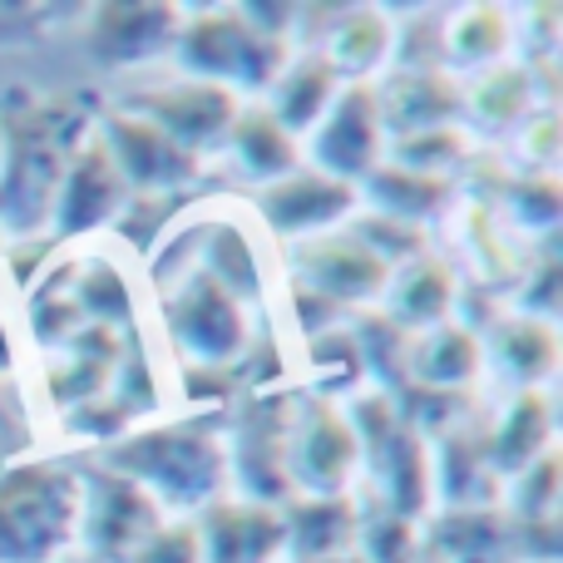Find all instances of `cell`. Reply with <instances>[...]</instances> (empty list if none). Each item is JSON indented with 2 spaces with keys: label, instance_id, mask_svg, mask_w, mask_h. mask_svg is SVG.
Masks as SVG:
<instances>
[{
  "label": "cell",
  "instance_id": "cell-21",
  "mask_svg": "<svg viewBox=\"0 0 563 563\" xmlns=\"http://www.w3.org/2000/svg\"><path fill=\"white\" fill-rule=\"evenodd\" d=\"M426 371L435 380H465L475 371V341L450 331V336H435L430 341V356H426Z\"/></svg>",
  "mask_w": 563,
  "mask_h": 563
},
{
  "label": "cell",
  "instance_id": "cell-13",
  "mask_svg": "<svg viewBox=\"0 0 563 563\" xmlns=\"http://www.w3.org/2000/svg\"><path fill=\"white\" fill-rule=\"evenodd\" d=\"M351 470V435L336 416H311V435L301 445V475L311 485H336Z\"/></svg>",
  "mask_w": 563,
  "mask_h": 563
},
{
  "label": "cell",
  "instance_id": "cell-7",
  "mask_svg": "<svg viewBox=\"0 0 563 563\" xmlns=\"http://www.w3.org/2000/svg\"><path fill=\"white\" fill-rule=\"evenodd\" d=\"M148 114L158 119L154 129H164L168 139H198L208 134V129H218L228 114H233V104H228L223 89H208V85H194V89H168V95H154L148 99Z\"/></svg>",
  "mask_w": 563,
  "mask_h": 563
},
{
  "label": "cell",
  "instance_id": "cell-25",
  "mask_svg": "<svg viewBox=\"0 0 563 563\" xmlns=\"http://www.w3.org/2000/svg\"><path fill=\"white\" fill-rule=\"evenodd\" d=\"M479 40H485L489 55L505 45V20H499L495 10H475V15L455 30V49H460V55H479Z\"/></svg>",
  "mask_w": 563,
  "mask_h": 563
},
{
  "label": "cell",
  "instance_id": "cell-12",
  "mask_svg": "<svg viewBox=\"0 0 563 563\" xmlns=\"http://www.w3.org/2000/svg\"><path fill=\"white\" fill-rule=\"evenodd\" d=\"M99 20H114V25H99V35L114 40V45H104L114 59L124 55H144V49H154L158 40L174 30V15L168 10H154V5H134V10H99Z\"/></svg>",
  "mask_w": 563,
  "mask_h": 563
},
{
  "label": "cell",
  "instance_id": "cell-5",
  "mask_svg": "<svg viewBox=\"0 0 563 563\" xmlns=\"http://www.w3.org/2000/svg\"><path fill=\"white\" fill-rule=\"evenodd\" d=\"M178 331H184V341L194 351H203V356H228V351H238V307L233 297H228L218 282H198L194 297H184V311H178Z\"/></svg>",
  "mask_w": 563,
  "mask_h": 563
},
{
  "label": "cell",
  "instance_id": "cell-9",
  "mask_svg": "<svg viewBox=\"0 0 563 563\" xmlns=\"http://www.w3.org/2000/svg\"><path fill=\"white\" fill-rule=\"evenodd\" d=\"M346 203H351V194L336 178H291V184H277L267 194V213L282 228H317L331 213H341Z\"/></svg>",
  "mask_w": 563,
  "mask_h": 563
},
{
  "label": "cell",
  "instance_id": "cell-15",
  "mask_svg": "<svg viewBox=\"0 0 563 563\" xmlns=\"http://www.w3.org/2000/svg\"><path fill=\"white\" fill-rule=\"evenodd\" d=\"M327 95H331V65L311 59V65L291 69L282 79V119L287 124H311V119L327 109Z\"/></svg>",
  "mask_w": 563,
  "mask_h": 563
},
{
  "label": "cell",
  "instance_id": "cell-14",
  "mask_svg": "<svg viewBox=\"0 0 563 563\" xmlns=\"http://www.w3.org/2000/svg\"><path fill=\"white\" fill-rule=\"evenodd\" d=\"M119 198V178L114 168L104 164V158H89V164L75 168V178H69V198H65V223L69 228H85L95 223L99 213H104L109 203Z\"/></svg>",
  "mask_w": 563,
  "mask_h": 563
},
{
  "label": "cell",
  "instance_id": "cell-26",
  "mask_svg": "<svg viewBox=\"0 0 563 563\" xmlns=\"http://www.w3.org/2000/svg\"><path fill=\"white\" fill-rule=\"evenodd\" d=\"M321 563H361V559H336V554H331V559H321Z\"/></svg>",
  "mask_w": 563,
  "mask_h": 563
},
{
  "label": "cell",
  "instance_id": "cell-22",
  "mask_svg": "<svg viewBox=\"0 0 563 563\" xmlns=\"http://www.w3.org/2000/svg\"><path fill=\"white\" fill-rule=\"evenodd\" d=\"M124 563H203V549L188 529H164V534H148Z\"/></svg>",
  "mask_w": 563,
  "mask_h": 563
},
{
  "label": "cell",
  "instance_id": "cell-6",
  "mask_svg": "<svg viewBox=\"0 0 563 563\" xmlns=\"http://www.w3.org/2000/svg\"><path fill=\"white\" fill-rule=\"evenodd\" d=\"M114 139H119V158H124V168L139 184H174V178H184L188 168H194V158L178 148V139H168L164 129H154V124H129V119H119Z\"/></svg>",
  "mask_w": 563,
  "mask_h": 563
},
{
  "label": "cell",
  "instance_id": "cell-17",
  "mask_svg": "<svg viewBox=\"0 0 563 563\" xmlns=\"http://www.w3.org/2000/svg\"><path fill=\"white\" fill-rule=\"evenodd\" d=\"M346 534H351V509L336 505V499H331V505L321 499V505H311L297 515V549L301 554H321V549H327V559H331V549H336Z\"/></svg>",
  "mask_w": 563,
  "mask_h": 563
},
{
  "label": "cell",
  "instance_id": "cell-8",
  "mask_svg": "<svg viewBox=\"0 0 563 563\" xmlns=\"http://www.w3.org/2000/svg\"><path fill=\"white\" fill-rule=\"evenodd\" d=\"M188 59L198 69H238V75H257V35L228 15L198 20L188 30Z\"/></svg>",
  "mask_w": 563,
  "mask_h": 563
},
{
  "label": "cell",
  "instance_id": "cell-1",
  "mask_svg": "<svg viewBox=\"0 0 563 563\" xmlns=\"http://www.w3.org/2000/svg\"><path fill=\"white\" fill-rule=\"evenodd\" d=\"M75 495L55 470H20L0 479V563H35L65 544Z\"/></svg>",
  "mask_w": 563,
  "mask_h": 563
},
{
  "label": "cell",
  "instance_id": "cell-19",
  "mask_svg": "<svg viewBox=\"0 0 563 563\" xmlns=\"http://www.w3.org/2000/svg\"><path fill=\"white\" fill-rule=\"evenodd\" d=\"M445 301H450L445 267H416V273L400 282V311H406V317H416V321L440 317V311H445Z\"/></svg>",
  "mask_w": 563,
  "mask_h": 563
},
{
  "label": "cell",
  "instance_id": "cell-4",
  "mask_svg": "<svg viewBox=\"0 0 563 563\" xmlns=\"http://www.w3.org/2000/svg\"><path fill=\"white\" fill-rule=\"evenodd\" d=\"M371 154H376V99L366 89H351L321 124L317 158L331 164L336 174H361L371 164Z\"/></svg>",
  "mask_w": 563,
  "mask_h": 563
},
{
  "label": "cell",
  "instance_id": "cell-16",
  "mask_svg": "<svg viewBox=\"0 0 563 563\" xmlns=\"http://www.w3.org/2000/svg\"><path fill=\"white\" fill-rule=\"evenodd\" d=\"M238 144H243V158L257 168V174H282L291 164V139L277 119L267 114H247L238 124Z\"/></svg>",
  "mask_w": 563,
  "mask_h": 563
},
{
  "label": "cell",
  "instance_id": "cell-20",
  "mask_svg": "<svg viewBox=\"0 0 563 563\" xmlns=\"http://www.w3.org/2000/svg\"><path fill=\"white\" fill-rule=\"evenodd\" d=\"M505 351H509V361H515L525 376H544V371L554 366V336H549L544 327H534V321L509 327L505 331Z\"/></svg>",
  "mask_w": 563,
  "mask_h": 563
},
{
  "label": "cell",
  "instance_id": "cell-3",
  "mask_svg": "<svg viewBox=\"0 0 563 563\" xmlns=\"http://www.w3.org/2000/svg\"><path fill=\"white\" fill-rule=\"evenodd\" d=\"M287 539V525L263 505H223L203 525V559L208 563H267Z\"/></svg>",
  "mask_w": 563,
  "mask_h": 563
},
{
  "label": "cell",
  "instance_id": "cell-23",
  "mask_svg": "<svg viewBox=\"0 0 563 563\" xmlns=\"http://www.w3.org/2000/svg\"><path fill=\"white\" fill-rule=\"evenodd\" d=\"M544 430H549V420H544V400H539V396L519 400L515 420H509V430H505V445H499V455L525 460L529 450H534L539 440H544Z\"/></svg>",
  "mask_w": 563,
  "mask_h": 563
},
{
  "label": "cell",
  "instance_id": "cell-10",
  "mask_svg": "<svg viewBox=\"0 0 563 563\" xmlns=\"http://www.w3.org/2000/svg\"><path fill=\"white\" fill-rule=\"evenodd\" d=\"M311 273L327 291H346V297H361V291H376L380 277H386V263H380L371 247L346 243V238H331V243L311 247Z\"/></svg>",
  "mask_w": 563,
  "mask_h": 563
},
{
  "label": "cell",
  "instance_id": "cell-11",
  "mask_svg": "<svg viewBox=\"0 0 563 563\" xmlns=\"http://www.w3.org/2000/svg\"><path fill=\"white\" fill-rule=\"evenodd\" d=\"M148 525H154V509H148V499L139 495L129 479H114V485L99 489V499H95V539L104 549H139Z\"/></svg>",
  "mask_w": 563,
  "mask_h": 563
},
{
  "label": "cell",
  "instance_id": "cell-24",
  "mask_svg": "<svg viewBox=\"0 0 563 563\" xmlns=\"http://www.w3.org/2000/svg\"><path fill=\"white\" fill-rule=\"evenodd\" d=\"M420 178L416 174H380L376 178V198L380 203H390V208H410V213H420V208H430L445 188L440 184H430V188H416Z\"/></svg>",
  "mask_w": 563,
  "mask_h": 563
},
{
  "label": "cell",
  "instance_id": "cell-18",
  "mask_svg": "<svg viewBox=\"0 0 563 563\" xmlns=\"http://www.w3.org/2000/svg\"><path fill=\"white\" fill-rule=\"evenodd\" d=\"M336 59L341 65H351V69H361V65H376L380 59V49H386V20L380 15H351L346 25L336 30Z\"/></svg>",
  "mask_w": 563,
  "mask_h": 563
},
{
  "label": "cell",
  "instance_id": "cell-2",
  "mask_svg": "<svg viewBox=\"0 0 563 563\" xmlns=\"http://www.w3.org/2000/svg\"><path fill=\"white\" fill-rule=\"evenodd\" d=\"M124 465H134L144 479H154L174 505H194L218 485V455L203 440L184 435V430L139 440L134 450H124Z\"/></svg>",
  "mask_w": 563,
  "mask_h": 563
}]
</instances>
